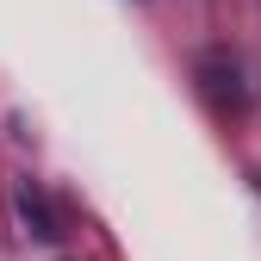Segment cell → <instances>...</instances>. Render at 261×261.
<instances>
[]
</instances>
